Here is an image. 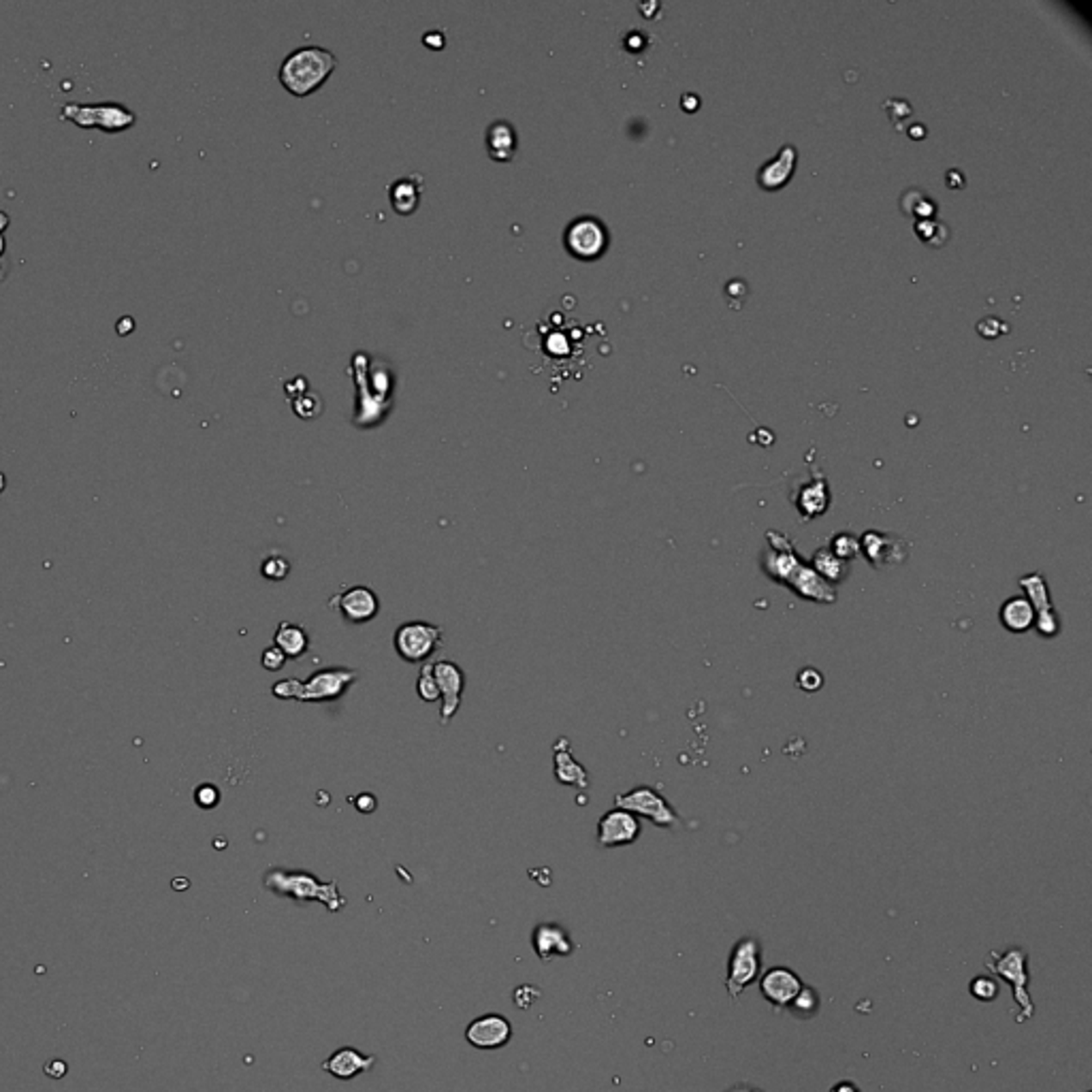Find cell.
<instances>
[{"label": "cell", "mask_w": 1092, "mask_h": 1092, "mask_svg": "<svg viewBox=\"0 0 1092 1092\" xmlns=\"http://www.w3.org/2000/svg\"><path fill=\"white\" fill-rule=\"evenodd\" d=\"M263 886L269 892L282 899H290L295 903H322L326 911L338 913L346 907V899L339 892L338 882H320L316 875L308 870H286L269 869L263 877Z\"/></svg>", "instance_id": "1"}, {"label": "cell", "mask_w": 1092, "mask_h": 1092, "mask_svg": "<svg viewBox=\"0 0 1092 1092\" xmlns=\"http://www.w3.org/2000/svg\"><path fill=\"white\" fill-rule=\"evenodd\" d=\"M359 680V672L355 668H322V670L312 672V676L305 680L284 679L273 683L271 693L278 700H297V702H335Z\"/></svg>", "instance_id": "2"}, {"label": "cell", "mask_w": 1092, "mask_h": 1092, "mask_svg": "<svg viewBox=\"0 0 1092 1092\" xmlns=\"http://www.w3.org/2000/svg\"><path fill=\"white\" fill-rule=\"evenodd\" d=\"M333 66L335 58L331 52L322 47H302L282 62L280 82L293 95L305 96L329 77Z\"/></svg>", "instance_id": "3"}, {"label": "cell", "mask_w": 1092, "mask_h": 1092, "mask_svg": "<svg viewBox=\"0 0 1092 1092\" xmlns=\"http://www.w3.org/2000/svg\"><path fill=\"white\" fill-rule=\"evenodd\" d=\"M60 118L66 122H73L79 128H88V131L90 128H99V131L107 132V135L128 131L137 122V116L131 109L124 107L120 103H113V101L99 105L66 103L60 109Z\"/></svg>", "instance_id": "4"}, {"label": "cell", "mask_w": 1092, "mask_h": 1092, "mask_svg": "<svg viewBox=\"0 0 1092 1092\" xmlns=\"http://www.w3.org/2000/svg\"><path fill=\"white\" fill-rule=\"evenodd\" d=\"M444 631L440 625L429 621H406L393 634V647L397 656L408 664H427L442 649Z\"/></svg>", "instance_id": "5"}, {"label": "cell", "mask_w": 1092, "mask_h": 1092, "mask_svg": "<svg viewBox=\"0 0 1092 1092\" xmlns=\"http://www.w3.org/2000/svg\"><path fill=\"white\" fill-rule=\"evenodd\" d=\"M614 807L634 813L636 817H647L660 828H676L680 824V817L674 811V807L660 791L649 788V785H638V788L625 791V794H617L614 796Z\"/></svg>", "instance_id": "6"}, {"label": "cell", "mask_w": 1092, "mask_h": 1092, "mask_svg": "<svg viewBox=\"0 0 1092 1092\" xmlns=\"http://www.w3.org/2000/svg\"><path fill=\"white\" fill-rule=\"evenodd\" d=\"M985 967H990V971L997 973L1001 979H1005L1007 984H1011L1014 988V998L1020 1007H1022V1014L1018 1016V1022H1024V1020H1031L1034 1014V1007L1031 997L1027 992V954L1022 949H1010L1005 952L1003 956H998L997 952L990 954V958H985Z\"/></svg>", "instance_id": "7"}, {"label": "cell", "mask_w": 1092, "mask_h": 1092, "mask_svg": "<svg viewBox=\"0 0 1092 1092\" xmlns=\"http://www.w3.org/2000/svg\"><path fill=\"white\" fill-rule=\"evenodd\" d=\"M433 676H436L437 689H440V726H448L454 715L461 709L463 689H466V672L459 664L450 660L431 662Z\"/></svg>", "instance_id": "8"}, {"label": "cell", "mask_w": 1092, "mask_h": 1092, "mask_svg": "<svg viewBox=\"0 0 1092 1092\" xmlns=\"http://www.w3.org/2000/svg\"><path fill=\"white\" fill-rule=\"evenodd\" d=\"M329 607L338 610L342 619L352 625H363L374 621L380 613V598L371 587L355 585L329 600Z\"/></svg>", "instance_id": "9"}, {"label": "cell", "mask_w": 1092, "mask_h": 1092, "mask_svg": "<svg viewBox=\"0 0 1092 1092\" xmlns=\"http://www.w3.org/2000/svg\"><path fill=\"white\" fill-rule=\"evenodd\" d=\"M643 826L640 820L623 808H610L598 821V845L600 847H625L638 841Z\"/></svg>", "instance_id": "10"}, {"label": "cell", "mask_w": 1092, "mask_h": 1092, "mask_svg": "<svg viewBox=\"0 0 1092 1092\" xmlns=\"http://www.w3.org/2000/svg\"><path fill=\"white\" fill-rule=\"evenodd\" d=\"M728 973L726 988L732 998H736L747 985L753 984L760 973V945L753 939H741L734 945Z\"/></svg>", "instance_id": "11"}, {"label": "cell", "mask_w": 1092, "mask_h": 1092, "mask_svg": "<svg viewBox=\"0 0 1092 1092\" xmlns=\"http://www.w3.org/2000/svg\"><path fill=\"white\" fill-rule=\"evenodd\" d=\"M860 552L875 568L899 565L907 559V545L900 538L882 532H864L860 538Z\"/></svg>", "instance_id": "12"}, {"label": "cell", "mask_w": 1092, "mask_h": 1092, "mask_svg": "<svg viewBox=\"0 0 1092 1092\" xmlns=\"http://www.w3.org/2000/svg\"><path fill=\"white\" fill-rule=\"evenodd\" d=\"M510 1037H512L510 1020L503 1018V1016L499 1014L480 1016V1018H476L466 1031L467 1043L479 1047V1050H499V1047H503L508 1041H510Z\"/></svg>", "instance_id": "13"}, {"label": "cell", "mask_w": 1092, "mask_h": 1092, "mask_svg": "<svg viewBox=\"0 0 1092 1092\" xmlns=\"http://www.w3.org/2000/svg\"><path fill=\"white\" fill-rule=\"evenodd\" d=\"M785 587H790L798 598L807 600L813 604H833L837 602V589L828 581L820 577L808 564H800L794 570V574L788 578Z\"/></svg>", "instance_id": "14"}, {"label": "cell", "mask_w": 1092, "mask_h": 1092, "mask_svg": "<svg viewBox=\"0 0 1092 1092\" xmlns=\"http://www.w3.org/2000/svg\"><path fill=\"white\" fill-rule=\"evenodd\" d=\"M565 240H568L570 252H574L581 259H591V256H598L604 250V246H607V233H604L602 224L585 218L577 220L568 229Z\"/></svg>", "instance_id": "15"}, {"label": "cell", "mask_w": 1092, "mask_h": 1092, "mask_svg": "<svg viewBox=\"0 0 1092 1092\" xmlns=\"http://www.w3.org/2000/svg\"><path fill=\"white\" fill-rule=\"evenodd\" d=\"M374 1065H375L374 1054L367 1056V1054H361V1052L355 1050V1047H339V1050H335L333 1054L322 1063V1071L338 1077V1080H352V1077H357L359 1073L369 1071Z\"/></svg>", "instance_id": "16"}, {"label": "cell", "mask_w": 1092, "mask_h": 1092, "mask_svg": "<svg viewBox=\"0 0 1092 1092\" xmlns=\"http://www.w3.org/2000/svg\"><path fill=\"white\" fill-rule=\"evenodd\" d=\"M802 990V981L790 969H771L762 979V994L775 1007H788L796 994Z\"/></svg>", "instance_id": "17"}, {"label": "cell", "mask_w": 1092, "mask_h": 1092, "mask_svg": "<svg viewBox=\"0 0 1092 1092\" xmlns=\"http://www.w3.org/2000/svg\"><path fill=\"white\" fill-rule=\"evenodd\" d=\"M534 949L542 961L548 962L555 956H570L574 952V943L568 930L559 924H540L534 930Z\"/></svg>", "instance_id": "18"}, {"label": "cell", "mask_w": 1092, "mask_h": 1092, "mask_svg": "<svg viewBox=\"0 0 1092 1092\" xmlns=\"http://www.w3.org/2000/svg\"><path fill=\"white\" fill-rule=\"evenodd\" d=\"M998 619H1001L1005 630L1014 631V634H1024V631L1033 630L1034 608L1024 595H1014V598L1003 602L1001 610H998Z\"/></svg>", "instance_id": "19"}, {"label": "cell", "mask_w": 1092, "mask_h": 1092, "mask_svg": "<svg viewBox=\"0 0 1092 1092\" xmlns=\"http://www.w3.org/2000/svg\"><path fill=\"white\" fill-rule=\"evenodd\" d=\"M273 644L284 653L286 660L297 662L302 660L305 653H308L309 636L308 631H305V627L297 625V623L282 621L280 625L276 627V634H273Z\"/></svg>", "instance_id": "20"}, {"label": "cell", "mask_w": 1092, "mask_h": 1092, "mask_svg": "<svg viewBox=\"0 0 1092 1092\" xmlns=\"http://www.w3.org/2000/svg\"><path fill=\"white\" fill-rule=\"evenodd\" d=\"M828 503H830V491L826 486L824 480H817V483L807 485L802 491H800V497L796 502L798 506V512L804 516L807 521L815 519V516L824 515L828 510Z\"/></svg>", "instance_id": "21"}, {"label": "cell", "mask_w": 1092, "mask_h": 1092, "mask_svg": "<svg viewBox=\"0 0 1092 1092\" xmlns=\"http://www.w3.org/2000/svg\"><path fill=\"white\" fill-rule=\"evenodd\" d=\"M555 775L557 779L561 781L564 785H577V788L585 790L589 785V775H587L585 768L572 758L568 749V742L564 741V749H557L555 751Z\"/></svg>", "instance_id": "22"}, {"label": "cell", "mask_w": 1092, "mask_h": 1092, "mask_svg": "<svg viewBox=\"0 0 1092 1092\" xmlns=\"http://www.w3.org/2000/svg\"><path fill=\"white\" fill-rule=\"evenodd\" d=\"M811 568L815 570L824 581H828L830 585H839V583L845 581L847 574H850V565H847V561L839 559L837 555H833L828 546L820 548V551L813 555Z\"/></svg>", "instance_id": "23"}, {"label": "cell", "mask_w": 1092, "mask_h": 1092, "mask_svg": "<svg viewBox=\"0 0 1092 1092\" xmlns=\"http://www.w3.org/2000/svg\"><path fill=\"white\" fill-rule=\"evenodd\" d=\"M1020 587L1024 589V598L1031 602V607L1034 608V617L1039 614H1047V613H1054V607H1052V598H1050V589H1047V583L1046 578L1041 577L1039 572L1028 574V577L1020 578Z\"/></svg>", "instance_id": "24"}, {"label": "cell", "mask_w": 1092, "mask_h": 1092, "mask_svg": "<svg viewBox=\"0 0 1092 1092\" xmlns=\"http://www.w3.org/2000/svg\"><path fill=\"white\" fill-rule=\"evenodd\" d=\"M794 158L796 156H794V148H791V145L781 149L779 158L768 162V165L760 171V182H762L764 186H777L784 182V180H788L791 165H794Z\"/></svg>", "instance_id": "25"}, {"label": "cell", "mask_w": 1092, "mask_h": 1092, "mask_svg": "<svg viewBox=\"0 0 1092 1092\" xmlns=\"http://www.w3.org/2000/svg\"><path fill=\"white\" fill-rule=\"evenodd\" d=\"M391 201L395 211L400 214H410V211L417 210V203H418V188L408 182V180H401L393 186L391 190Z\"/></svg>", "instance_id": "26"}, {"label": "cell", "mask_w": 1092, "mask_h": 1092, "mask_svg": "<svg viewBox=\"0 0 1092 1092\" xmlns=\"http://www.w3.org/2000/svg\"><path fill=\"white\" fill-rule=\"evenodd\" d=\"M790 1010L794 1011V1016L798 1018H811L817 1010H820V997L813 988H804L800 990L798 994L794 997V1001L790 1003Z\"/></svg>", "instance_id": "27"}, {"label": "cell", "mask_w": 1092, "mask_h": 1092, "mask_svg": "<svg viewBox=\"0 0 1092 1092\" xmlns=\"http://www.w3.org/2000/svg\"><path fill=\"white\" fill-rule=\"evenodd\" d=\"M417 693L423 702H427V705H433V702L440 700V689H437L436 676H433L431 662H427V664L423 666L421 674H418Z\"/></svg>", "instance_id": "28"}, {"label": "cell", "mask_w": 1092, "mask_h": 1092, "mask_svg": "<svg viewBox=\"0 0 1092 1092\" xmlns=\"http://www.w3.org/2000/svg\"><path fill=\"white\" fill-rule=\"evenodd\" d=\"M260 574H263V578H267V581H273V583L284 581V578L290 574V561L286 559L284 555L265 557L263 564H260Z\"/></svg>", "instance_id": "29"}, {"label": "cell", "mask_w": 1092, "mask_h": 1092, "mask_svg": "<svg viewBox=\"0 0 1092 1092\" xmlns=\"http://www.w3.org/2000/svg\"><path fill=\"white\" fill-rule=\"evenodd\" d=\"M828 548L833 555L839 557V559L850 561L860 555V540H857L856 536H851V534H837Z\"/></svg>", "instance_id": "30"}, {"label": "cell", "mask_w": 1092, "mask_h": 1092, "mask_svg": "<svg viewBox=\"0 0 1092 1092\" xmlns=\"http://www.w3.org/2000/svg\"><path fill=\"white\" fill-rule=\"evenodd\" d=\"M971 994L977 1001H994L998 997V984L992 977H975L971 981Z\"/></svg>", "instance_id": "31"}, {"label": "cell", "mask_w": 1092, "mask_h": 1092, "mask_svg": "<svg viewBox=\"0 0 1092 1092\" xmlns=\"http://www.w3.org/2000/svg\"><path fill=\"white\" fill-rule=\"evenodd\" d=\"M796 683H798L800 689L813 693L824 685V676H821V672L815 670V668H802V670L798 672V680H796Z\"/></svg>", "instance_id": "32"}, {"label": "cell", "mask_w": 1092, "mask_h": 1092, "mask_svg": "<svg viewBox=\"0 0 1092 1092\" xmlns=\"http://www.w3.org/2000/svg\"><path fill=\"white\" fill-rule=\"evenodd\" d=\"M286 662H289V660H286V656L280 651V649L276 647V644H273V647L265 649L263 657H260V664H263L265 670H269V672H280L282 668L286 666Z\"/></svg>", "instance_id": "33"}, {"label": "cell", "mask_w": 1092, "mask_h": 1092, "mask_svg": "<svg viewBox=\"0 0 1092 1092\" xmlns=\"http://www.w3.org/2000/svg\"><path fill=\"white\" fill-rule=\"evenodd\" d=\"M194 800H197L198 807L211 808L220 802V791L216 785H201V788H197V791H194Z\"/></svg>", "instance_id": "34"}, {"label": "cell", "mask_w": 1092, "mask_h": 1092, "mask_svg": "<svg viewBox=\"0 0 1092 1092\" xmlns=\"http://www.w3.org/2000/svg\"><path fill=\"white\" fill-rule=\"evenodd\" d=\"M352 802H355L357 811L359 813H374L375 807H378V800H375V796L369 794V791L359 794L355 800H352Z\"/></svg>", "instance_id": "35"}, {"label": "cell", "mask_w": 1092, "mask_h": 1092, "mask_svg": "<svg viewBox=\"0 0 1092 1092\" xmlns=\"http://www.w3.org/2000/svg\"><path fill=\"white\" fill-rule=\"evenodd\" d=\"M116 331H118V333H120V335H128V333H132V331H135V320H132L131 316H122L120 320H118Z\"/></svg>", "instance_id": "36"}, {"label": "cell", "mask_w": 1092, "mask_h": 1092, "mask_svg": "<svg viewBox=\"0 0 1092 1092\" xmlns=\"http://www.w3.org/2000/svg\"><path fill=\"white\" fill-rule=\"evenodd\" d=\"M46 1071L50 1073V1077H62L66 1071V1065L60 1063V1060H54V1063H47Z\"/></svg>", "instance_id": "37"}, {"label": "cell", "mask_w": 1092, "mask_h": 1092, "mask_svg": "<svg viewBox=\"0 0 1092 1092\" xmlns=\"http://www.w3.org/2000/svg\"><path fill=\"white\" fill-rule=\"evenodd\" d=\"M9 223H11V218H9V214H7V211L0 210V235H3V233L7 231Z\"/></svg>", "instance_id": "38"}, {"label": "cell", "mask_w": 1092, "mask_h": 1092, "mask_svg": "<svg viewBox=\"0 0 1092 1092\" xmlns=\"http://www.w3.org/2000/svg\"><path fill=\"white\" fill-rule=\"evenodd\" d=\"M4 250H7V241H4V237H3V235H0V260H3V256H4ZM0 271H3V269H0Z\"/></svg>", "instance_id": "39"}, {"label": "cell", "mask_w": 1092, "mask_h": 1092, "mask_svg": "<svg viewBox=\"0 0 1092 1092\" xmlns=\"http://www.w3.org/2000/svg\"><path fill=\"white\" fill-rule=\"evenodd\" d=\"M4 486H7V476H4L3 472H0V493L4 491Z\"/></svg>", "instance_id": "40"}]
</instances>
